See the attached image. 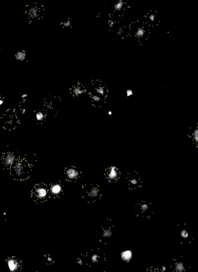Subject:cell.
I'll use <instances>...</instances> for the list:
<instances>
[{
    "instance_id": "cell-25",
    "label": "cell",
    "mask_w": 198,
    "mask_h": 272,
    "mask_svg": "<svg viewBox=\"0 0 198 272\" xmlns=\"http://www.w3.org/2000/svg\"><path fill=\"white\" fill-rule=\"evenodd\" d=\"M92 99L94 102H99L102 101V98L98 95H94L92 96Z\"/></svg>"
},
{
    "instance_id": "cell-4",
    "label": "cell",
    "mask_w": 198,
    "mask_h": 272,
    "mask_svg": "<svg viewBox=\"0 0 198 272\" xmlns=\"http://www.w3.org/2000/svg\"><path fill=\"white\" fill-rule=\"evenodd\" d=\"M82 197L87 203L98 201L102 197L100 190L97 184H90L83 186Z\"/></svg>"
},
{
    "instance_id": "cell-26",
    "label": "cell",
    "mask_w": 198,
    "mask_h": 272,
    "mask_svg": "<svg viewBox=\"0 0 198 272\" xmlns=\"http://www.w3.org/2000/svg\"><path fill=\"white\" fill-rule=\"evenodd\" d=\"M62 25L66 27H69L72 25V21L70 19H68L62 23Z\"/></svg>"
},
{
    "instance_id": "cell-13",
    "label": "cell",
    "mask_w": 198,
    "mask_h": 272,
    "mask_svg": "<svg viewBox=\"0 0 198 272\" xmlns=\"http://www.w3.org/2000/svg\"><path fill=\"white\" fill-rule=\"evenodd\" d=\"M133 252L130 249H126L124 250L120 254V257L121 259L126 262H128L132 260L133 258Z\"/></svg>"
},
{
    "instance_id": "cell-11",
    "label": "cell",
    "mask_w": 198,
    "mask_h": 272,
    "mask_svg": "<svg viewBox=\"0 0 198 272\" xmlns=\"http://www.w3.org/2000/svg\"><path fill=\"white\" fill-rule=\"evenodd\" d=\"M120 176L119 170L115 166H112L106 169L105 172V176L107 180L113 183L118 181Z\"/></svg>"
},
{
    "instance_id": "cell-28",
    "label": "cell",
    "mask_w": 198,
    "mask_h": 272,
    "mask_svg": "<svg viewBox=\"0 0 198 272\" xmlns=\"http://www.w3.org/2000/svg\"><path fill=\"white\" fill-rule=\"evenodd\" d=\"M123 28L122 27H119L118 30V34L119 35H121L123 34Z\"/></svg>"
},
{
    "instance_id": "cell-27",
    "label": "cell",
    "mask_w": 198,
    "mask_h": 272,
    "mask_svg": "<svg viewBox=\"0 0 198 272\" xmlns=\"http://www.w3.org/2000/svg\"><path fill=\"white\" fill-rule=\"evenodd\" d=\"M133 94V92L132 91V90L128 89L126 91V95L127 97H130L131 96H132Z\"/></svg>"
},
{
    "instance_id": "cell-23",
    "label": "cell",
    "mask_w": 198,
    "mask_h": 272,
    "mask_svg": "<svg viewBox=\"0 0 198 272\" xmlns=\"http://www.w3.org/2000/svg\"><path fill=\"white\" fill-rule=\"evenodd\" d=\"M95 90L96 92L100 96H104L105 95V90L103 87L101 86H98L96 88Z\"/></svg>"
},
{
    "instance_id": "cell-7",
    "label": "cell",
    "mask_w": 198,
    "mask_h": 272,
    "mask_svg": "<svg viewBox=\"0 0 198 272\" xmlns=\"http://www.w3.org/2000/svg\"><path fill=\"white\" fill-rule=\"evenodd\" d=\"M50 197L58 198L64 194V187L61 182H57L50 184L48 186Z\"/></svg>"
},
{
    "instance_id": "cell-22",
    "label": "cell",
    "mask_w": 198,
    "mask_h": 272,
    "mask_svg": "<svg viewBox=\"0 0 198 272\" xmlns=\"http://www.w3.org/2000/svg\"><path fill=\"white\" fill-rule=\"evenodd\" d=\"M192 139L195 143H196V144H197L198 142V128H195V129L193 130L192 133Z\"/></svg>"
},
{
    "instance_id": "cell-36",
    "label": "cell",
    "mask_w": 198,
    "mask_h": 272,
    "mask_svg": "<svg viewBox=\"0 0 198 272\" xmlns=\"http://www.w3.org/2000/svg\"><path fill=\"white\" fill-rule=\"evenodd\" d=\"M100 13H99V14H98V15L97 16V17H100Z\"/></svg>"
},
{
    "instance_id": "cell-9",
    "label": "cell",
    "mask_w": 198,
    "mask_h": 272,
    "mask_svg": "<svg viewBox=\"0 0 198 272\" xmlns=\"http://www.w3.org/2000/svg\"><path fill=\"white\" fill-rule=\"evenodd\" d=\"M8 266L12 272L19 271L22 269V262L19 258L15 256H10L6 259Z\"/></svg>"
},
{
    "instance_id": "cell-5",
    "label": "cell",
    "mask_w": 198,
    "mask_h": 272,
    "mask_svg": "<svg viewBox=\"0 0 198 272\" xmlns=\"http://www.w3.org/2000/svg\"><path fill=\"white\" fill-rule=\"evenodd\" d=\"M31 197L36 203H43L51 198L48 186L44 183L35 185L31 190Z\"/></svg>"
},
{
    "instance_id": "cell-12",
    "label": "cell",
    "mask_w": 198,
    "mask_h": 272,
    "mask_svg": "<svg viewBox=\"0 0 198 272\" xmlns=\"http://www.w3.org/2000/svg\"><path fill=\"white\" fill-rule=\"evenodd\" d=\"M17 159L16 156L13 152H6L2 155V163L7 168H9Z\"/></svg>"
},
{
    "instance_id": "cell-21",
    "label": "cell",
    "mask_w": 198,
    "mask_h": 272,
    "mask_svg": "<svg viewBox=\"0 0 198 272\" xmlns=\"http://www.w3.org/2000/svg\"><path fill=\"white\" fill-rule=\"evenodd\" d=\"M145 33V29L143 28L139 27H138L137 28V30H136V32H135V35L137 37L142 38L144 36Z\"/></svg>"
},
{
    "instance_id": "cell-17",
    "label": "cell",
    "mask_w": 198,
    "mask_h": 272,
    "mask_svg": "<svg viewBox=\"0 0 198 272\" xmlns=\"http://www.w3.org/2000/svg\"><path fill=\"white\" fill-rule=\"evenodd\" d=\"M84 89L79 86L76 87L73 90V93L75 96H78L82 95V94L84 93Z\"/></svg>"
},
{
    "instance_id": "cell-30",
    "label": "cell",
    "mask_w": 198,
    "mask_h": 272,
    "mask_svg": "<svg viewBox=\"0 0 198 272\" xmlns=\"http://www.w3.org/2000/svg\"><path fill=\"white\" fill-rule=\"evenodd\" d=\"M114 22L113 20H110V22H109V27L110 28H112L114 27Z\"/></svg>"
},
{
    "instance_id": "cell-19",
    "label": "cell",
    "mask_w": 198,
    "mask_h": 272,
    "mask_svg": "<svg viewBox=\"0 0 198 272\" xmlns=\"http://www.w3.org/2000/svg\"><path fill=\"white\" fill-rule=\"evenodd\" d=\"M45 118V115L43 112L41 111H39L35 113V118L39 122L42 121L43 120H44Z\"/></svg>"
},
{
    "instance_id": "cell-18",
    "label": "cell",
    "mask_w": 198,
    "mask_h": 272,
    "mask_svg": "<svg viewBox=\"0 0 198 272\" xmlns=\"http://www.w3.org/2000/svg\"><path fill=\"white\" fill-rule=\"evenodd\" d=\"M123 6H124V3L122 0H118L116 1V4H114V8L116 11H120L121 9H122Z\"/></svg>"
},
{
    "instance_id": "cell-34",
    "label": "cell",
    "mask_w": 198,
    "mask_h": 272,
    "mask_svg": "<svg viewBox=\"0 0 198 272\" xmlns=\"http://www.w3.org/2000/svg\"><path fill=\"white\" fill-rule=\"evenodd\" d=\"M165 270H166V267H165V266H163L162 267L161 271H162L163 272H165Z\"/></svg>"
},
{
    "instance_id": "cell-35",
    "label": "cell",
    "mask_w": 198,
    "mask_h": 272,
    "mask_svg": "<svg viewBox=\"0 0 198 272\" xmlns=\"http://www.w3.org/2000/svg\"><path fill=\"white\" fill-rule=\"evenodd\" d=\"M108 115H111L112 114V112H110V111H109L108 112Z\"/></svg>"
},
{
    "instance_id": "cell-32",
    "label": "cell",
    "mask_w": 198,
    "mask_h": 272,
    "mask_svg": "<svg viewBox=\"0 0 198 272\" xmlns=\"http://www.w3.org/2000/svg\"><path fill=\"white\" fill-rule=\"evenodd\" d=\"M20 111H21V113H22V114H25L26 112V109L25 108L20 109Z\"/></svg>"
},
{
    "instance_id": "cell-24",
    "label": "cell",
    "mask_w": 198,
    "mask_h": 272,
    "mask_svg": "<svg viewBox=\"0 0 198 272\" xmlns=\"http://www.w3.org/2000/svg\"><path fill=\"white\" fill-rule=\"evenodd\" d=\"M180 235L183 239H187L189 237V233L185 229H183L180 233Z\"/></svg>"
},
{
    "instance_id": "cell-14",
    "label": "cell",
    "mask_w": 198,
    "mask_h": 272,
    "mask_svg": "<svg viewBox=\"0 0 198 272\" xmlns=\"http://www.w3.org/2000/svg\"><path fill=\"white\" fill-rule=\"evenodd\" d=\"M174 270L177 272H183L185 270V266L183 262H178L174 264Z\"/></svg>"
},
{
    "instance_id": "cell-10",
    "label": "cell",
    "mask_w": 198,
    "mask_h": 272,
    "mask_svg": "<svg viewBox=\"0 0 198 272\" xmlns=\"http://www.w3.org/2000/svg\"><path fill=\"white\" fill-rule=\"evenodd\" d=\"M127 181L128 182V184L130 188H139L141 184V181L139 175L137 173H127Z\"/></svg>"
},
{
    "instance_id": "cell-15",
    "label": "cell",
    "mask_w": 198,
    "mask_h": 272,
    "mask_svg": "<svg viewBox=\"0 0 198 272\" xmlns=\"http://www.w3.org/2000/svg\"><path fill=\"white\" fill-rule=\"evenodd\" d=\"M26 57V55L25 52L24 51H17V53H15V59L20 61H24Z\"/></svg>"
},
{
    "instance_id": "cell-33",
    "label": "cell",
    "mask_w": 198,
    "mask_h": 272,
    "mask_svg": "<svg viewBox=\"0 0 198 272\" xmlns=\"http://www.w3.org/2000/svg\"><path fill=\"white\" fill-rule=\"evenodd\" d=\"M4 101L3 99H0V106L4 104Z\"/></svg>"
},
{
    "instance_id": "cell-1",
    "label": "cell",
    "mask_w": 198,
    "mask_h": 272,
    "mask_svg": "<svg viewBox=\"0 0 198 272\" xmlns=\"http://www.w3.org/2000/svg\"><path fill=\"white\" fill-rule=\"evenodd\" d=\"M9 169L11 175L16 181H25L31 175V165L24 158L17 159Z\"/></svg>"
},
{
    "instance_id": "cell-2",
    "label": "cell",
    "mask_w": 198,
    "mask_h": 272,
    "mask_svg": "<svg viewBox=\"0 0 198 272\" xmlns=\"http://www.w3.org/2000/svg\"><path fill=\"white\" fill-rule=\"evenodd\" d=\"M118 232L111 222L107 221L98 228L96 234L101 243L107 244L118 239Z\"/></svg>"
},
{
    "instance_id": "cell-3",
    "label": "cell",
    "mask_w": 198,
    "mask_h": 272,
    "mask_svg": "<svg viewBox=\"0 0 198 272\" xmlns=\"http://www.w3.org/2000/svg\"><path fill=\"white\" fill-rule=\"evenodd\" d=\"M85 265L96 268L102 265L105 261V255L100 249H92L83 255Z\"/></svg>"
},
{
    "instance_id": "cell-6",
    "label": "cell",
    "mask_w": 198,
    "mask_h": 272,
    "mask_svg": "<svg viewBox=\"0 0 198 272\" xmlns=\"http://www.w3.org/2000/svg\"><path fill=\"white\" fill-rule=\"evenodd\" d=\"M134 212L136 215L144 219L150 217L153 213L152 207L151 203L142 201L135 205Z\"/></svg>"
},
{
    "instance_id": "cell-31",
    "label": "cell",
    "mask_w": 198,
    "mask_h": 272,
    "mask_svg": "<svg viewBox=\"0 0 198 272\" xmlns=\"http://www.w3.org/2000/svg\"><path fill=\"white\" fill-rule=\"evenodd\" d=\"M27 94H22V95H21V98L22 99H25V98H27Z\"/></svg>"
},
{
    "instance_id": "cell-29",
    "label": "cell",
    "mask_w": 198,
    "mask_h": 272,
    "mask_svg": "<svg viewBox=\"0 0 198 272\" xmlns=\"http://www.w3.org/2000/svg\"><path fill=\"white\" fill-rule=\"evenodd\" d=\"M149 18L151 21H154L155 20V19H156V15H154V14H152V15H151L149 17Z\"/></svg>"
},
{
    "instance_id": "cell-16",
    "label": "cell",
    "mask_w": 198,
    "mask_h": 272,
    "mask_svg": "<svg viewBox=\"0 0 198 272\" xmlns=\"http://www.w3.org/2000/svg\"><path fill=\"white\" fill-rule=\"evenodd\" d=\"M39 9L37 7H31L29 9V13L32 17L36 18L39 15Z\"/></svg>"
},
{
    "instance_id": "cell-20",
    "label": "cell",
    "mask_w": 198,
    "mask_h": 272,
    "mask_svg": "<svg viewBox=\"0 0 198 272\" xmlns=\"http://www.w3.org/2000/svg\"><path fill=\"white\" fill-rule=\"evenodd\" d=\"M44 261L47 265H52L54 263L53 259L49 254H45L43 257Z\"/></svg>"
},
{
    "instance_id": "cell-8",
    "label": "cell",
    "mask_w": 198,
    "mask_h": 272,
    "mask_svg": "<svg viewBox=\"0 0 198 272\" xmlns=\"http://www.w3.org/2000/svg\"><path fill=\"white\" fill-rule=\"evenodd\" d=\"M81 173L74 166H69L64 170V175L66 180L69 182H76L80 177Z\"/></svg>"
}]
</instances>
